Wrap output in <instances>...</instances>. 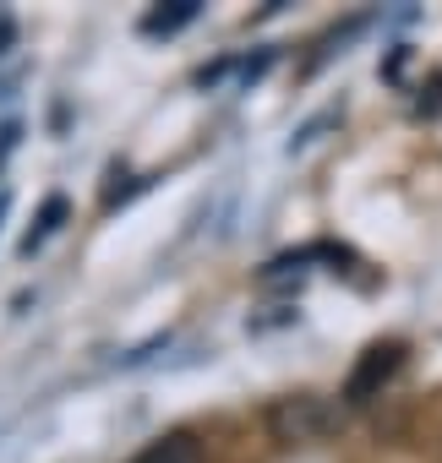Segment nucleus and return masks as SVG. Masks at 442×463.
Listing matches in <instances>:
<instances>
[{"mask_svg":"<svg viewBox=\"0 0 442 463\" xmlns=\"http://www.w3.org/2000/svg\"><path fill=\"white\" fill-rule=\"evenodd\" d=\"M268 436L284 441V447H306V441H322L328 430H339V409L317 392H290V398H274L268 403Z\"/></svg>","mask_w":442,"mask_h":463,"instance_id":"f257e3e1","label":"nucleus"},{"mask_svg":"<svg viewBox=\"0 0 442 463\" xmlns=\"http://www.w3.org/2000/svg\"><path fill=\"white\" fill-rule=\"evenodd\" d=\"M399 365H404V344H371V349L355 360L350 382H344V403H350V409H360V403L382 398V387L393 382V371H399Z\"/></svg>","mask_w":442,"mask_h":463,"instance_id":"f03ea898","label":"nucleus"},{"mask_svg":"<svg viewBox=\"0 0 442 463\" xmlns=\"http://www.w3.org/2000/svg\"><path fill=\"white\" fill-rule=\"evenodd\" d=\"M131 463H207V452H202V441H197L191 430H164V436L148 441Z\"/></svg>","mask_w":442,"mask_h":463,"instance_id":"7ed1b4c3","label":"nucleus"},{"mask_svg":"<svg viewBox=\"0 0 442 463\" xmlns=\"http://www.w3.org/2000/svg\"><path fill=\"white\" fill-rule=\"evenodd\" d=\"M197 12H202L197 0H169V6H159V12L142 17V33H153V39L159 33H180L186 23H197Z\"/></svg>","mask_w":442,"mask_h":463,"instance_id":"20e7f679","label":"nucleus"},{"mask_svg":"<svg viewBox=\"0 0 442 463\" xmlns=\"http://www.w3.org/2000/svg\"><path fill=\"white\" fill-rule=\"evenodd\" d=\"M61 218H66V196H44V207H39V218H34V229L23 235V257H34L55 229H61Z\"/></svg>","mask_w":442,"mask_h":463,"instance_id":"39448f33","label":"nucleus"},{"mask_svg":"<svg viewBox=\"0 0 442 463\" xmlns=\"http://www.w3.org/2000/svg\"><path fill=\"white\" fill-rule=\"evenodd\" d=\"M17 39V28H12V17H0V55H6V44Z\"/></svg>","mask_w":442,"mask_h":463,"instance_id":"423d86ee","label":"nucleus"},{"mask_svg":"<svg viewBox=\"0 0 442 463\" xmlns=\"http://www.w3.org/2000/svg\"><path fill=\"white\" fill-rule=\"evenodd\" d=\"M6 207H12V202H6V196H0V218H6Z\"/></svg>","mask_w":442,"mask_h":463,"instance_id":"0eeeda50","label":"nucleus"}]
</instances>
